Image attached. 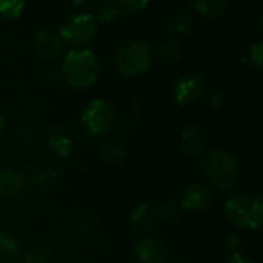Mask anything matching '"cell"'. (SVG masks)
<instances>
[{
    "label": "cell",
    "mask_w": 263,
    "mask_h": 263,
    "mask_svg": "<svg viewBox=\"0 0 263 263\" xmlns=\"http://www.w3.org/2000/svg\"><path fill=\"white\" fill-rule=\"evenodd\" d=\"M222 105H223V94L217 91V92H214L213 97H211V106H213L214 109H219Z\"/></svg>",
    "instance_id": "29"
},
{
    "label": "cell",
    "mask_w": 263,
    "mask_h": 263,
    "mask_svg": "<svg viewBox=\"0 0 263 263\" xmlns=\"http://www.w3.org/2000/svg\"><path fill=\"white\" fill-rule=\"evenodd\" d=\"M57 32L63 40H69L77 45H86L94 40L97 34V20L88 12L77 14L66 20Z\"/></svg>",
    "instance_id": "6"
},
{
    "label": "cell",
    "mask_w": 263,
    "mask_h": 263,
    "mask_svg": "<svg viewBox=\"0 0 263 263\" xmlns=\"http://www.w3.org/2000/svg\"><path fill=\"white\" fill-rule=\"evenodd\" d=\"M240 245H242V240H240L237 236H234V234H231V236H228V237L225 239V248H227L231 254L239 253Z\"/></svg>",
    "instance_id": "27"
},
{
    "label": "cell",
    "mask_w": 263,
    "mask_h": 263,
    "mask_svg": "<svg viewBox=\"0 0 263 263\" xmlns=\"http://www.w3.org/2000/svg\"><path fill=\"white\" fill-rule=\"evenodd\" d=\"M82 123L85 129L96 137L106 136L116 123V112L114 108L103 99H96L83 111Z\"/></svg>",
    "instance_id": "5"
},
{
    "label": "cell",
    "mask_w": 263,
    "mask_h": 263,
    "mask_svg": "<svg viewBox=\"0 0 263 263\" xmlns=\"http://www.w3.org/2000/svg\"><path fill=\"white\" fill-rule=\"evenodd\" d=\"M136 254L142 263H166L168 253L165 245L156 237H143L137 242Z\"/></svg>",
    "instance_id": "10"
},
{
    "label": "cell",
    "mask_w": 263,
    "mask_h": 263,
    "mask_svg": "<svg viewBox=\"0 0 263 263\" xmlns=\"http://www.w3.org/2000/svg\"><path fill=\"white\" fill-rule=\"evenodd\" d=\"M228 219L240 228H259L263 222V202L259 196L237 194L227 202Z\"/></svg>",
    "instance_id": "3"
},
{
    "label": "cell",
    "mask_w": 263,
    "mask_h": 263,
    "mask_svg": "<svg viewBox=\"0 0 263 263\" xmlns=\"http://www.w3.org/2000/svg\"><path fill=\"white\" fill-rule=\"evenodd\" d=\"M131 220H133V223H134V227L137 230L146 231V230H149L154 225L156 213H154V210L148 203L142 202V203L134 206L133 213H131Z\"/></svg>",
    "instance_id": "15"
},
{
    "label": "cell",
    "mask_w": 263,
    "mask_h": 263,
    "mask_svg": "<svg viewBox=\"0 0 263 263\" xmlns=\"http://www.w3.org/2000/svg\"><path fill=\"white\" fill-rule=\"evenodd\" d=\"M194 8L202 15H205L208 18H214V17L220 15L228 8V2L227 0H200L194 5Z\"/></svg>",
    "instance_id": "19"
},
{
    "label": "cell",
    "mask_w": 263,
    "mask_h": 263,
    "mask_svg": "<svg viewBox=\"0 0 263 263\" xmlns=\"http://www.w3.org/2000/svg\"><path fill=\"white\" fill-rule=\"evenodd\" d=\"M153 63V51L143 40H128L116 54V65L126 76H139L149 69Z\"/></svg>",
    "instance_id": "4"
},
{
    "label": "cell",
    "mask_w": 263,
    "mask_h": 263,
    "mask_svg": "<svg viewBox=\"0 0 263 263\" xmlns=\"http://www.w3.org/2000/svg\"><path fill=\"white\" fill-rule=\"evenodd\" d=\"M117 5L120 9H125L128 12H139L148 5V2L146 0H122Z\"/></svg>",
    "instance_id": "26"
},
{
    "label": "cell",
    "mask_w": 263,
    "mask_h": 263,
    "mask_svg": "<svg viewBox=\"0 0 263 263\" xmlns=\"http://www.w3.org/2000/svg\"><path fill=\"white\" fill-rule=\"evenodd\" d=\"M182 143L186 151L193 154H200L206 146V136L199 126L190 125L182 131Z\"/></svg>",
    "instance_id": "12"
},
{
    "label": "cell",
    "mask_w": 263,
    "mask_h": 263,
    "mask_svg": "<svg viewBox=\"0 0 263 263\" xmlns=\"http://www.w3.org/2000/svg\"><path fill=\"white\" fill-rule=\"evenodd\" d=\"M203 94V80L199 74H183L174 85V96L179 103L191 105Z\"/></svg>",
    "instance_id": "8"
},
{
    "label": "cell",
    "mask_w": 263,
    "mask_h": 263,
    "mask_svg": "<svg viewBox=\"0 0 263 263\" xmlns=\"http://www.w3.org/2000/svg\"><path fill=\"white\" fill-rule=\"evenodd\" d=\"M227 263H253L251 259L242 253H236V254H231V257L227 260Z\"/></svg>",
    "instance_id": "28"
},
{
    "label": "cell",
    "mask_w": 263,
    "mask_h": 263,
    "mask_svg": "<svg viewBox=\"0 0 263 263\" xmlns=\"http://www.w3.org/2000/svg\"><path fill=\"white\" fill-rule=\"evenodd\" d=\"M34 48L42 57L54 60L62 54L63 39L60 37V34L57 31L43 29L34 35Z\"/></svg>",
    "instance_id": "9"
},
{
    "label": "cell",
    "mask_w": 263,
    "mask_h": 263,
    "mask_svg": "<svg viewBox=\"0 0 263 263\" xmlns=\"http://www.w3.org/2000/svg\"><path fill=\"white\" fill-rule=\"evenodd\" d=\"M182 54H183V49L180 43L173 42V40L165 42L157 48V57L163 63H174L182 59Z\"/></svg>",
    "instance_id": "18"
},
{
    "label": "cell",
    "mask_w": 263,
    "mask_h": 263,
    "mask_svg": "<svg viewBox=\"0 0 263 263\" xmlns=\"http://www.w3.org/2000/svg\"><path fill=\"white\" fill-rule=\"evenodd\" d=\"M202 166L208 180L219 190H231L239 179V160L227 149L210 151Z\"/></svg>",
    "instance_id": "2"
},
{
    "label": "cell",
    "mask_w": 263,
    "mask_h": 263,
    "mask_svg": "<svg viewBox=\"0 0 263 263\" xmlns=\"http://www.w3.org/2000/svg\"><path fill=\"white\" fill-rule=\"evenodd\" d=\"M46 145L51 149V153L60 157H68L74 148V142L71 136L63 131H52L46 139Z\"/></svg>",
    "instance_id": "13"
},
{
    "label": "cell",
    "mask_w": 263,
    "mask_h": 263,
    "mask_svg": "<svg viewBox=\"0 0 263 263\" xmlns=\"http://www.w3.org/2000/svg\"><path fill=\"white\" fill-rule=\"evenodd\" d=\"M214 200L213 191L208 185L193 183L185 188L180 197V208L188 211H205Z\"/></svg>",
    "instance_id": "7"
},
{
    "label": "cell",
    "mask_w": 263,
    "mask_h": 263,
    "mask_svg": "<svg viewBox=\"0 0 263 263\" xmlns=\"http://www.w3.org/2000/svg\"><path fill=\"white\" fill-rule=\"evenodd\" d=\"M5 125H6V112H5L3 106L0 105V131L5 128Z\"/></svg>",
    "instance_id": "31"
},
{
    "label": "cell",
    "mask_w": 263,
    "mask_h": 263,
    "mask_svg": "<svg viewBox=\"0 0 263 263\" xmlns=\"http://www.w3.org/2000/svg\"><path fill=\"white\" fill-rule=\"evenodd\" d=\"M25 188V177L14 168L0 170V197L12 199Z\"/></svg>",
    "instance_id": "11"
},
{
    "label": "cell",
    "mask_w": 263,
    "mask_h": 263,
    "mask_svg": "<svg viewBox=\"0 0 263 263\" xmlns=\"http://www.w3.org/2000/svg\"><path fill=\"white\" fill-rule=\"evenodd\" d=\"M74 5H79V6H86V5H91V2H74Z\"/></svg>",
    "instance_id": "32"
},
{
    "label": "cell",
    "mask_w": 263,
    "mask_h": 263,
    "mask_svg": "<svg viewBox=\"0 0 263 263\" xmlns=\"http://www.w3.org/2000/svg\"><path fill=\"white\" fill-rule=\"evenodd\" d=\"M119 14H120V8L117 3H105L97 12V20L100 23H111L112 20L117 18Z\"/></svg>",
    "instance_id": "24"
},
{
    "label": "cell",
    "mask_w": 263,
    "mask_h": 263,
    "mask_svg": "<svg viewBox=\"0 0 263 263\" xmlns=\"http://www.w3.org/2000/svg\"><path fill=\"white\" fill-rule=\"evenodd\" d=\"M59 179V174L52 168H40L29 177V185L35 190H46L51 188Z\"/></svg>",
    "instance_id": "17"
},
{
    "label": "cell",
    "mask_w": 263,
    "mask_h": 263,
    "mask_svg": "<svg viewBox=\"0 0 263 263\" xmlns=\"http://www.w3.org/2000/svg\"><path fill=\"white\" fill-rule=\"evenodd\" d=\"M49 260H51L49 253L42 247H35L29 250L25 256V263H49Z\"/></svg>",
    "instance_id": "25"
},
{
    "label": "cell",
    "mask_w": 263,
    "mask_h": 263,
    "mask_svg": "<svg viewBox=\"0 0 263 263\" xmlns=\"http://www.w3.org/2000/svg\"><path fill=\"white\" fill-rule=\"evenodd\" d=\"M18 254L20 245L17 239L8 231H0V263H14Z\"/></svg>",
    "instance_id": "14"
},
{
    "label": "cell",
    "mask_w": 263,
    "mask_h": 263,
    "mask_svg": "<svg viewBox=\"0 0 263 263\" xmlns=\"http://www.w3.org/2000/svg\"><path fill=\"white\" fill-rule=\"evenodd\" d=\"M243 62L253 68H260L263 63V45L260 42L251 43L243 51Z\"/></svg>",
    "instance_id": "20"
},
{
    "label": "cell",
    "mask_w": 263,
    "mask_h": 263,
    "mask_svg": "<svg viewBox=\"0 0 263 263\" xmlns=\"http://www.w3.org/2000/svg\"><path fill=\"white\" fill-rule=\"evenodd\" d=\"M102 153L103 156L111 160V162H122L126 159L128 153L126 149L123 148V145L117 143V142H106L103 146H102Z\"/></svg>",
    "instance_id": "21"
},
{
    "label": "cell",
    "mask_w": 263,
    "mask_h": 263,
    "mask_svg": "<svg viewBox=\"0 0 263 263\" xmlns=\"http://www.w3.org/2000/svg\"><path fill=\"white\" fill-rule=\"evenodd\" d=\"M62 71L72 86L86 88L97 80L100 72V63L92 51L74 49L66 54L62 65Z\"/></svg>",
    "instance_id": "1"
},
{
    "label": "cell",
    "mask_w": 263,
    "mask_h": 263,
    "mask_svg": "<svg viewBox=\"0 0 263 263\" xmlns=\"http://www.w3.org/2000/svg\"><path fill=\"white\" fill-rule=\"evenodd\" d=\"M25 9V2L22 0H0V17L14 18Z\"/></svg>",
    "instance_id": "22"
},
{
    "label": "cell",
    "mask_w": 263,
    "mask_h": 263,
    "mask_svg": "<svg viewBox=\"0 0 263 263\" xmlns=\"http://www.w3.org/2000/svg\"><path fill=\"white\" fill-rule=\"evenodd\" d=\"M180 214V205L174 203V202H166L163 205H160V208L156 213V217L165 220V222H173L179 217Z\"/></svg>",
    "instance_id": "23"
},
{
    "label": "cell",
    "mask_w": 263,
    "mask_h": 263,
    "mask_svg": "<svg viewBox=\"0 0 263 263\" xmlns=\"http://www.w3.org/2000/svg\"><path fill=\"white\" fill-rule=\"evenodd\" d=\"M20 133L25 139H32L34 137V126L31 123H23L20 128Z\"/></svg>",
    "instance_id": "30"
},
{
    "label": "cell",
    "mask_w": 263,
    "mask_h": 263,
    "mask_svg": "<svg viewBox=\"0 0 263 263\" xmlns=\"http://www.w3.org/2000/svg\"><path fill=\"white\" fill-rule=\"evenodd\" d=\"M193 28V15L186 9H179L174 12L170 22V29L174 35L180 37L191 31Z\"/></svg>",
    "instance_id": "16"
}]
</instances>
